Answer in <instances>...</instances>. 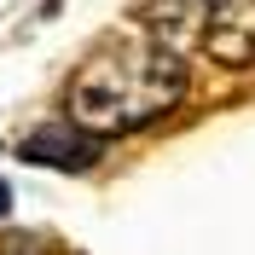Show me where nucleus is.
Masks as SVG:
<instances>
[{
    "label": "nucleus",
    "instance_id": "6",
    "mask_svg": "<svg viewBox=\"0 0 255 255\" xmlns=\"http://www.w3.org/2000/svg\"><path fill=\"white\" fill-rule=\"evenodd\" d=\"M58 6H64V0H47V12H58Z\"/></svg>",
    "mask_w": 255,
    "mask_h": 255
},
{
    "label": "nucleus",
    "instance_id": "1",
    "mask_svg": "<svg viewBox=\"0 0 255 255\" xmlns=\"http://www.w3.org/2000/svg\"><path fill=\"white\" fill-rule=\"evenodd\" d=\"M186 99V58L157 35H111L99 52H87L76 76H70V116L81 128L105 133H139L162 122Z\"/></svg>",
    "mask_w": 255,
    "mask_h": 255
},
{
    "label": "nucleus",
    "instance_id": "5",
    "mask_svg": "<svg viewBox=\"0 0 255 255\" xmlns=\"http://www.w3.org/2000/svg\"><path fill=\"white\" fill-rule=\"evenodd\" d=\"M6 215H12V186L0 180V221H6Z\"/></svg>",
    "mask_w": 255,
    "mask_h": 255
},
{
    "label": "nucleus",
    "instance_id": "2",
    "mask_svg": "<svg viewBox=\"0 0 255 255\" xmlns=\"http://www.w3.org/2000/svg\"><path fill=\"white\" fill-rule=\"evenodd\" d=\"M203 52L226 70L255 64V0H203Z\"/></svg>",
    "mask_w": 255,
    "mask_h": 255
},
{
    "label": "nucleus",
    "instance_id": "3",
    "mask_svg": "<svg viewBox=\"0 0 255 255\" xmlns=\"http://www.w3.org/2000/svg\"><path fill=\"white\" fill-rule=\"evenodd\" d=\"M17 157L41 162V168H58V174H81V168L99 162V133L81 128L76 116H70V122H41L35 133L17 139Z\"/></svg>",
    "mask_w": 255,
    "mask_h": 255
},
{
    "label": "nucleus",
    "instance_id": "4",
    "mask_svg": "<svg viewBox=\"0 0 255 255\" xmlns=\"http://www.w3.org/2000/svg\"><path fill=\"white\" fill-rule=\"evenodd\" d=\"M145 29L157 35V41H168V47H191L197 35H203V0H145Z\"/></svg>",
    "mask_w": 255,
    "mask_h": 255
}]
</instances>
